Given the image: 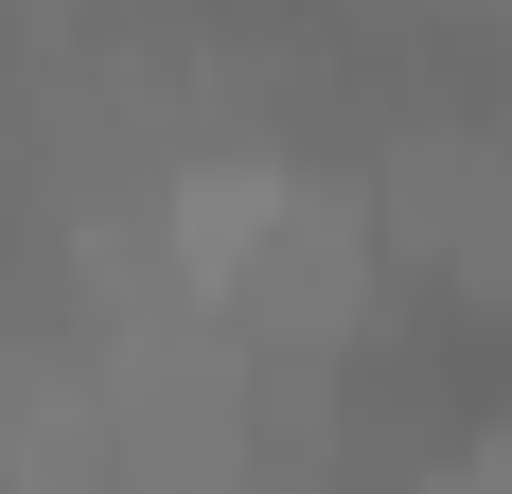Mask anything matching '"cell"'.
I'll use <instances>...</instances> for the list:
<instances>
[{"label":"cell","instance_id":"cell-2","mask_svg":"<svg viewBox=\"0 0 512 494\" xmlns=\"http://www.w3.org/2000/svg\"><path fill=\"white\" fill-rule=\"evenodd\" d=\"M0 230H18V124H0Z\"/></svg>","mask_w":512,"mask_h":494},{"label":"cell","instance_id":"cell-1","mask_svg":"<svg viewBox=\"0 0 512 494\" xmlns=\"http://www.w3.org/2000/svg\"><path fill=\"white\" fill-rule=\"evenodd\" d=\"M318 389H336V459H371V477H460V459L512 442V300L407 265L354 336L318 353Z\"/></svg>","mask_w":512,"mask_h":494}]
</instances>
